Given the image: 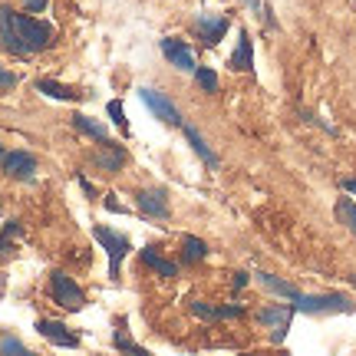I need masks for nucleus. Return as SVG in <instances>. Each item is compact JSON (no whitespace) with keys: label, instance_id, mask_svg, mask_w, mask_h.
I'll return each mask as SVG.
<instances>
[{"label":"nucleus","instance_id":"nucleus-9","mask_svg":"<svg viewBox=\"0 0 356 356\" xmlns=\"http://www.w3.org/2000/svg\"><path fill=\"white\" fill-rule=\"evenodd\" d=\"M228 66L238 70V73H251V70H254V43H251V33H248V30L238 33V50L228 56Z\"/></svg>","mask_w":356,"mask_h":356},{"label":"nucleus","instance_id":"nucleus-8","mask_svg":"<svg viewBox=\"0 0 356 356\" xmlns=\"http://www.w3.org/2000/svg\"><path fill=\"white\" fill-rule=\"evenodd\" d=\"M37 333L43 337V340H50V343L66 346V350H76L79 346L76 333H70L63 323H56V320H37Z\"/></svg>","mask_w":356,"mask_h":356},{"label":"nucleus","instance_id":"nucleus-32","mask_svg":"<svg viewBox=\"0 0 356 356\" xmlns=\"http://www.w3.org/2000/svg\"><path fill=\"white\" fill-rule=\"evenodd\" d=\"M0 159H3V149H0Z\"/></svg>","mask_w":356,"mask_h":356},{"label":"nucleus","instance_id":"nucleus-15","mask_svg":"<svg viewBox=\"0 0 356 356\" xmlns=\"http://www.w3.org/2000/svg\"><path fill=\"white\" fill-rule=\"evenodd\" d=\"M191 314H198V317H208V320H225V317H241L244 307H241V304L208 307V304H202V300H195V304H191Z\"/></svg>","mask_w":356,"mask_h":356},{"label":"nucleus","instance_id":"nucleus-13","mask_svg":"<svg viewBox=\"0 0 356 356\" xmlns=\"http://www.w3.org/2000/svg\"><path fill=\"white\" fill-rule=\"evenodd\" d=\"M96 162H99V168H106V172H119L122 162H126V149H122V145H113V142L106 139L99 145V152H96Z\"/></svg>","mask_w":356,"mask_h":356},{"label":"nucleus","instance_id":"nucleus-24","mask_svg":"<svg viewBox=\"0 0 356 356\" xmlns=\"http://www.w3.org/2000/svg\"><path fill=\"white\" fill-rule=\"evenodd\" d=\"M106 109H109V119H113L115 126H119V129H126V132H129V126H126V113H122V102L113 99L109 106H106Z\"/></svg>","mask_w":356,"mask_h":356},{"label":"nucleus","instance_id":"nucleus-19","mask_svg":"<svg viewBox=\"0 0 356 356\" xmlns=\"http://www.w3.org/2000/svg\"><path fill=\"white\" fill-rule=\"evenodd\" d=\"M73 126H76L79 132H86V136H92L96 142H106V139H109V132H106V126H102V122H92L89 115H73Z\"/></svg>","mask_w":356,"mask_h":356},{"label":"nucleus","instance_id":"nucleus-10","mask_svg":"<svg viewBox=\"0 0 356 356\" xmlns=\"http://www.w3.org/2000/svg\"><path fill=\"white\" fill-rule=\"evenodd\" d=\"M0 165H3V172L10 178H33V172H37V159L30 152H7L3 159H0Z\"/></svg>","mask_w":356,"mask_h":356},{"label":"nucleus","instance_id":"nucleus-18","mask_svg":"<svg viewBox=\"0 0 356 356\" xmlns=\"http://www.w3.org/2000/svg\"><path fill=\"white\" fill-rule=\"evenodd\" d=\"M142 261L152 267L159 277H175V274H178V267L172 264V261H165V257H159V254L152 251V248H145V251H142Z\"/></svg>","mask_w":356,"mask_h":356},{"label":"nucleus","instance_id":"nucleus-27","mask_svg":"<svg viewBox=\"0 0 356 356\" xmlns=\"http://www.w3.org/2000/svg\"><path fill=\"white\" fill-rule=\"evenodd\" d=\"M13 86H17V76H13L10 70L0 66V89H13Z\"/></svg>","mask_w":356,"mask_h":356},{"label":"nucleus","instance_id":"nucleus-6","mask_svg":"<svg viewBox=\"0 0 356 356\" xmlns=\"http://www.w3.org/2000/svg\"><path fill=\"white\" fill-rule=\"evenodd\" d=\"M293 314H297V307L293 304H280V307H264V310H261V314H257V323H264V327H270V340H274V343H280V340H284V337H287V327H291V317Z\"/></svg>","mask_w":356,"mask_h":356},{"label":"nucleus","instance_id":"nucleus-20","mask_svg":"<svg viewBox=\"0 0 356 356\" xmlns=\"http://www.w3.org/2000/svg\"><path fill=\"white\" fill-rule=\"evenodd\" d=\"M185 261L188 264H195V261H204V254H208V244L202 241V238H195V234H185Z\"/></svg>","mask_w":356,"mask_h":356},{"label":"nucleus","instance_id":"nucleus-22","mask_svg":"<svg viewBox=\"0 0 356 356\" xmlns=\"http://www.w3.org/2000/svg\"><path fill=\"white\" fill-rule=\"evenodd\" d=\"M195 79H198V86H202L204 92H218V76L211 66H195Z\"/></svg>","mask_w":356,"mask_h":356},{"label":"nucleus","instance_id":"nucleus-28","mask_svg":"<svg viewBox=\"0 0 356 356\" xmlns=\"http://www.w3.org/2000/svg\"><path fill=\"white\" fill-rule=\"evenodd\" d=\"M24 7L26 10H33V13H40L43 7H47V0H24Z\"/></svg>","mask_w":356,"mask_h":356},{"label":"nucleus","instance_id":"nucleus-2","mask_svg":"<svg viewBox=\"0 0 356 356\" xmlns=\"http://www.w3.org/2000/svg\"><path fill=\"white\" fill-rule=\"evenodd\" d=\"M297 314H310V317H323V314H353L356 304L346 297V293H314V297H307L300 293L297 300Z\"/></svg>","mask_w":356,"mask_h":356},{"label":"nucleus","instance_id":"nucleus-29","mask_svg":"<svg viewBox=\"0 0 356 356\" xmlns=\"http://www.w3.org/2000/svg\"><path fill=\"white\" fill-rule=\"evenodd\" d=\"M106 208H109V211H119V215H126V208H122L119 202H113V195H109V202H106Z\"/></svg>","mask_w":356,"mask_h":356},{"label":"nucleus","instance_id":"nucleus-30","mask_svg":"<svg viewBox=\"0 0 356 356\" xmlns=\"http://www.w3.org/2000/svg\"><path fill=\"white\" fill-rule=\"evenodd\" d=\"M343 188L350 191V195H356V178H343Z\"/></svg>","mask_w":356,"mask_h":356},{"label":"nucleus","instance_id":"nucleus-1","mask_svg":"<svg viewBox=\"0 0 356 356\" xmlns=\"http://www.w3.org/2000/svg\"><path fill=\"white\" fill-rule=\"evenodd\" d=\"M53 43V26L26 17V13H13L7 7H0V47L7 53L26 56V53H40Z\"/></svg>","mask_w":356,"mask_h":356},{"label":"nucleus","instance_id":"nucleus-11","mask_svg":"<svg viewBox=\"0 0 356 356\" xmlns=\"http://www.w3.org/2000/svg\"><path fill=\"white\" fill-rule=\"evenodd\" d=\"M139 211L145 218H159V221H165V218H168L165 191H162V188H145V191H139Z\"/></svg>","mask_w":356,"mask_h":356},{"label":"nucleus","instance_id":"nucleus-31","mask_svg":"<svg viewBox=\"0 0 356 356\" xmlns=\"http://www.w3.org/2000/svg\"><path fill=\"white\" fill-rule=\"evenodd\" d=\"M248 284V274H234V287H244Z\"/></svg>","mask_w":356,"mask_h":356},{"label":"nucleus","instance_id":"nucleus-25","mask_svg":"<svg viewBox=\"0 0 356 356\" xmlns=\"http://www.w3.org/2000/svg\"><path fill=\"white\" fill-rule=\"evenodd\" d=\"M113 343L119 346V350H132V353H145V350H142L139 343H132V340H129V337H122V333H115V337H113Z\"/></svg>","mask_w":356,"mask_h":356},{"label":"nucleus","instance_id":"nucleus-23","mask_svg":"<svg viewBox=\"0 0 356 356\" xmlns=\"http://www.w3.org/2000/svg\"><path fill=\"white\" fill-rule=\"evenodd\" d=\"M20 234H24L20 221H7V228H3V234H0V254H7V251H10V241L13 238H20Z\"/></svg>","mask_w":356,"mask_h":356},{"label":"nucleus","instance_id":"nucleus-17","mask_svg":"<svg viewBox=\"0 0 356 356\" xmlns=\"http://www.w3.org/2000/svg\"><path fill=\"white\" fill-rule=\"evenodd\" d=\"M257 280H261V284H264V287H267L270 293H277V297H287L291 304L297 300V297H300V291H297L293 284H287V280L274 277V274H267V270H261V274H257Z\"/></svg>","mask_w":356,"mask_h":356},{"label":"nucleus","instance_id":"nucleus-14","mask_svg":"<svg viewBox=\"0 0 356 356\" xmlns=\"http://www.w3.org/2000/svg\"><path fill=\"white\" fill-rule=\"evenodd\" d=\"M185 139H188V145H191V149H195V155L202 159L204 165L218 168V155L211 152V145H208V142L202 139V132H198V129H195V126H188V122H185Z\"/></svg>","mask_w":356,"mask_h":356},{"label":"nucleus","instance_id":"nucleus-21","mask_svg":"<svg viewBox=\"0 0 356 356\" xmlns=\"http://www.w3.org/2000/svg\"><path fill=\"white\" fill-rule=\"evenodd\" d=\"M337 218H340L346 228L356 234V202H350V198H340V202H337Z\"/></svg>","mask_w":356,"mask_h":356},{"label":"nucleus","instance_id":"nucleus-7","mask_svg":"<svg viewBox=\"0 0 356 356\" xmlns=\"http://www.w3.org/2000/svg\"><path fill=\"white\" fill-rule=\"evenodd\" d=\"M162 53H165V60L175 70H185V73H195V53H191V47L185 43V40H175V37H165L162 40Z\"/></svg>","mask_w":356,"mask_h":356},{"label":"nucleus","instance_id":"nucleus-26","mask_svg":"<svg viewBox=\"0 0 356 356\" xmlns=\"http://www.w3.org/2000/svg\"><path fill=\"white\" fill-rule=\"evenodd\" d=\"M0 350H3V353H24V343H20V340H13V337H3Z\"/></svg>","mask_w":356,"mask_h":356},{"label":"nucleus","instance_id":"nucleus-3","mask_svg":"<svg viewBox=\"0 0 356 356\" xmlns=\"http://www.w3.org/2000/svg\"><path fill=\"white\" fill-rule=\"evenodd\" d=\"M92 238H96V241L106 248V254H109V277H119V264H122V257L132 251L129 238L119 234V231H113V228H102V225L92 228Z\"/></svg>","mask_w":356,"mask_h":356},{"label":"nucleus","instance_id":"nucleus-16","mask_svg":"<svg viewBox=\"0 0 356 356\" xmlns=\"http://www.w3.org/2000/svg\"><path fill=\"white\" fill-rule=\"evenodd\" d=\"M37 89L43 96H50V99H63V102H76L79 92L73 86H63V83H56V79H37Z\"/></svg>","mask_w":356,"mask_h":356},{"label":"nucleus","instance_id":"nucleus-12","mask_svg":"<svg viewBox=\"0 0 356 356\" xmlns=\"http://www.w3.org/2000/svg\"><path fill=\"white\" fill-rule=\"evenodd\" d=\"M195 26H198V33H202V40L208 47H218V43L225 40V33H228V20H225V17H215V13H202Z\"/></svg>","mask_w":356,"mask_h":356},{"label":"nucleus","instance_id":"nucleus-5","mask_svg":"<svg viewBox=\"0 0 356 356\" xmlns=\"http://www.w3.org/2000/svg\"><path fill=\"white\" fill-rule=\"evenodd\" d=\"M139 99L152 109V115L155 119H162V122H168V126H185V119L178 115V109H175V102L168 99V96H162L159 89H139Z\"/></svg>","mask_w":356,"mask_h":356},{"label":"nucleus","instance_id":"nucleus-4","mask_svg":"<svg viewBox=\"0 0 356 356\" xmlns=\"http://www.w3.org/2000/svg\"><path fill=\"white\" fill-rule=\"evenodd\" d=\"M50 287H53V300L63 307V310H83L86 307V293L79 291L76 284H73V277L70 274H63V270H53L50 274Z\"/></svg>","mask_w":356,"mask_h":356}]
</instances>
